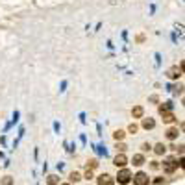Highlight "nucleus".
<instances>
[{
    "label": "nucleus",
    "instance_id": "1",
    "mask_svg": "<svg viewBox=\"0 0 185 185\" xmlns=\"http://www.w3.org/2000/svg\"><path fill=\"white\" fill-rule=\"evenodd\" d=\"M117 178H119V183L126 185L128 182H130V180H132V172H130L128 169H122V170L119 172V176H117Z\"/></svg>",
    "mask_w": 185,
    "mask_h": 185
},
{
    "label": "nucleus",
    "instance_id": "2",
    "mask_svg": "<svg viewBox=\"0 0 185 185\" xmlns=\"http://www.w3.org/2000/svg\"><path fill=\"white\" fill-rule=\"evenodd\" d=\"M133 178V183L135 185H148V176L145 174V172H137L135 176H132Z\"/></svg>",
    "mask_w": 185,
    "mask_h": 185
},
{
    "label": "nucleus",
    "instance_id": "3",
    "mask_svg": "<svg viewBox=\"0 0 185 185\" xmlns=\"http://www.w3.org/2000/svg\"><path fill=\"white\" fill-rule=\"evenodd\" d=\"M167 76H169L170 80H178V78L182 76V65H180V67H170V69L167 70Z\"/></svg>",
    "mask_w": 185,
    "mask_h": 185
},
{
    "label": "nucleus",
    "instance_id": "4",
    "mask_svg": "<svg viewBox=\"0 0 185 185\" xmlns=\"http://www.w3.org/2000/svg\"><path fill=\"white\" fill-rule=\"evenodd\" d=\"M176 167H178V163H176V159L174 158H169L167 161H165V172H174L176 170Z\"/></svg>",
    "mask_w": 185,
    "mask_h": 185
},
{
    "label": "nucleus",
    "instance_id": "5",
    "mask_svg": "<svg viewBox=\"0 0 185 185\" xmlns=\"http://www.w3.org/2000/svg\"><path fill=\"white\" fill-rule=\"evenodd\" d=\"M98 185H113V178L109 174H102L98 176Z\"/></svg>",
    "mask_w": 185,
    "mask_h": 185
},
{
    "label": "nucleus",
    "instance_id": "6",
    "mask_svg": "<svg viewBox=\"0 0 185 185\" xmlns=\"http://www.w3.org/2000/svg\"><path fill=\"white\" fill-rule=\"evenodd\" d=\"M126 163H128V159H126V156H124V154H119V156L115 158V165H117V167L124 169V167H126Z\"/></svg>",
    "mask_w": 185,
    "mask_h": 185
},
{
    "label": "nucleus",
    "instance_id": "7",
    "mask_svg": "<svg viewBox=\"0 0 185 185\" xmlns=\"http://www.w3.org/2000/svg\"><path fill=\"white\" fill-rule=\"evenodd\" d=\"M154 126H156L154 119H150V117H148V119H143V128H145V130H152Z\"/></svg>",
    "mask_w": 185,
    "mask_h": 185
},
{
    "label": "nucleus",
    "instance_id": "8",
    "mask_svg": "<svg viewBox=\"0 0 185 185\" xmlns=\"http://www.w3.org/2000/svg\"><path fill=\"white\" fill-rule=\"evenodd\" d=\"M170 109H172V104H170V102H165V104L159 106V113H161V115H163V113H170Z\"/></svg>",
    "mask_w": 185,
    "mask_h": 185
},
{
    "label": "nucleus",
    "instance_id": "9",
    "mask_svg": "<svg viewBox=\"0 0 185 185\" xmlns=\"http://www.w3.org/2000/svg\"><path fill=\"white\" fill-rule=\"evenodd\" d=\"M143 113H145V109H143L141 106H135V107L132 109V115H133L135 119H141V117H143Z\"/></svg>",
    "mask_w": 185,
    "mask_h": 185
},
{
    "label": "nucleus",
    "instance_id": "10",
    "mask_svg": "<svg viewBox=\"0 0 185 185\" xmlns=\"http://www.w3.org/2000/svg\"><path fill=\"white\" fill-rule=\"evenodd\" d=\"M165 150H167V146H165L163 143H158V145L154 146V152H156L158 156H163V154H165Z\"/></svg>",
    "mask_w": 185,
    "mask_h": 185
},
{
    "label": "nucleus",
    "instance_id": "11",
    "mask_svg": "<svg viewBox=\"0 0 185 185\" xmlns=\"http://www.w3.org/2000/svg\"><path fill=\"white\" fill-rule=\"evenodd\" d=\"M132 161H133V165H135V167H141V165H143V163H145V158H143V156H141V154H135V156H133V159H132Z\"/></svg>",
    "mask_w": 185,
    "mask_h": 185
},
{
    "label": "nucleus",
    "instance_id": "12",
    "mask_svg": "<svg viewBox=\"0 0 185 185\" xmlns=\"http://www.w3.org/2000/svg\"><path fill=\"white\" fill-rule=\"evenodd\" d=\"M176 120V117H174V113H163V122H167V124H170V122H174Z\"/></svg>",
    "mask_w": 185,
    "mask_h": 185
},
{
    "label": "nucleus",
    "instance_id": "13",
    "mask_svg": "<svg viewBox=\"0 0 185 185\" xmlns=\"http://www.w3.org/2000/svg\"><path fill=\"white\" fill-rule=\"evenodd\" d=\"M178 133H180L178 128H169V130H167V137H169V139H176Z\"/></svg>",
    "mask_w": 185,
    "mask_h": 185
},
{
    "label": "nucleus",
    "instance_id": "14",
    "mask_svg": "<svg viewBox=\"0 0 185 185\" xmlns=\"http://www.w3.org/2000/svg\"><path fill=\"white\" fill-rule=\"evenodd\" d=\"M113 135H115V139H117V141H122V139H124V135H126V133H124V132H122V130H117V132H115V133H113Z\"/></svg>",
    "mask_w": 185,
    "mask_h": 185
},
{
    "label": "nucleus",
    "instance_id": "15",
    "mask_svg": "<svg viewBox=\"0 0 185 185\" xmlns=\"http://www.w3.org/2000/svg\"><path fill=\"white\" fill-rule=\"evenodd\" d=\"M96 167H98L96 159H89V161H87V170H91V169H96Z\"/></svg>",
    "mask_w": 185,
    "mask_h": 185
},
{
    "label": "nucleus",
    "instance_id": "16",
    "mask_svg": "<svg viewBox=\"0 0 185 185\" xmlns=\"http://www.w3.org/2000/svg\"><path fill=\"white\" fill-rule=\"evenodd\" d=\"M46 185H57V176H48V180H46Z\"/></svg>",
    "mask_w": 185,
    "mask_h": 185
},
{
    "label": "nucleus",
    "instance_id": "17",
    "mask_svg": "<svg viewBox=\"0 0 185 185\" xmlns=\"http://www.w3.org/2000/svg\"><path fill=\"white\" fill-rule=\"evenodd\" d=\"M137 130H139V126H137L135 122H132V124L128 126V132H130V133H137Z\"/></svg>",
    "mask_w": 185,
    "mask_h": 185
},
{
    "label": "nucleus",
    "instance_id": "18",
    "mask_svg": "<svg viewBox=\"0 0 185 185\" xmlns=\"http://www.w3.org/2000/svg\"><path fill=\"white\" fill-rule=\"evenodd\" d=\"M11 183H13V178H11V176L2 178V185H11Z\"/></svg>",
    "mask_w": 185,
    "mask_h": 185
},
{
    "label": "nucleus",
    "instance_id": "19",
    "mask_svg": "<svg viewBox=\"0 0 185 185\" xmlns=\"http://www.w3.org/2000/svg\"><path fill=\"white\" fill-rule=\"evenodd\" d=\"M70 180H72V182H80V180H82L80 172H72V174H70Z\"/></svg>",
    "mask_w": 185,
    "mask_h": 185
},
{
    "label": "nucleus",
    "instance_id": "20",
    "mask_svg": "<svg viewBox=\"0 0 185 185\" xmlns=\"http://www.w3.org/2000/svg\"><path fill=\"white\" fill-rule=\"evenodd\" d=\"M115 148H117V150H119V152H120V154H122V152H124V150H126V145H122V143H120V145H117V146H115Z\"/></svg>",
    "mask_w": 185,
    "mask_h": 185
},
{
    "label": "nucleus",
    "instance_id": "21",
    "mask_svg": "<svg viewBox=\"0 0 185 185\" xmlns=\"http://www.w3.org/2000/svg\"><path fill=\"white\" fill-rule=\"evenodd\" d=\"M85 180H93V172H91V170L85 172Z\"/></svg>",
    "mask_w": 185,
    "mask_h": 185
},
{
    "label": "nucleus",
    "instance_id": "22",
    "mask_svg": "<svg viewBox=\"0 0 185 185\" xmlns=\"http://www.w3.org/2000/svg\"><path fill=\"white\" fill-rule=\"evenodd\" d=\"M150 148H152V146H150V145H148V143H145V145H143V150H145V152H148V150H150Z\"/></svg>",
    "mask_w": 185,
    "mask_h": 185
},
{
    "label": "nucleus",
    "instance_id": "23",
    "mask_svg": "<svg viewBox=\"0 0 185 185\" xmlns=\"http://www.w3.org/2000/svg\"><path fill=\"white\" fill-rule=\"evenodd\" d=\"M150 167L156 170V169H159V163H158V161H152V165H150Z\"/></svg>",
    "mask_w": 185,
    "mask_h": 185
},
{
    "label": "nucleus",
    "instance_id": "24",
    "mask_svg": "<svg viewBox=\"0 0 185 185\" xmlns=\"http://www.w3.org/2000/svg\"><path fill=\"white\" fill-rule=\"evenodd\" d=\"M61 185H70V183H61Z\"/></svg>",
    "mask_w": 185,
    "mask_h": 185
}]
</instances>
